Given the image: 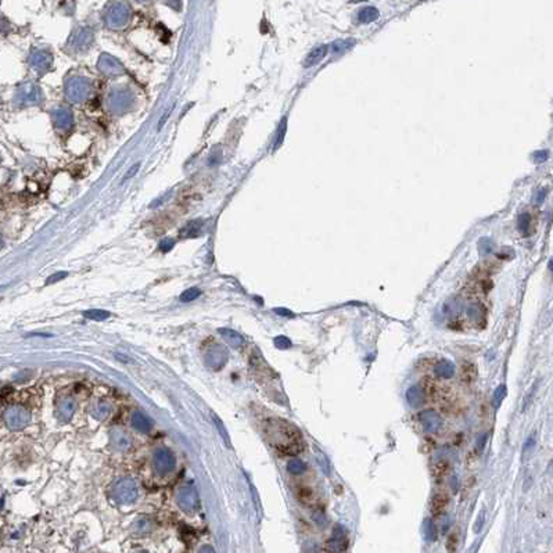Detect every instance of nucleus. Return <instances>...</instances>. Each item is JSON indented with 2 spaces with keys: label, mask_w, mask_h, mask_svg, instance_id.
<instances>
[{
  "label": "nucleus",
  "mask_w": 553,
  "mask_h": 553,
  "mask_svg": "<svg viewBox=\"0 0 553 553\" xmlns=\"http://www.w3.org/2000/svg\"><path fill=\"white\" fill-rule=\"evenodd\" d=\"M347 547H348V541H347L344 528L341 525H337L330 539L326 542V549L330 553H346Z\"/></svg>",
  "instance_id": "11"
},
{
  "label": "nucleus",
  "mask_w": 553,
  "mask_h": 553,
  "mask_svg": "<svg viewBox=\"0 0 553 553\" xmlns=\"http://www.w3.org/2000/svg\"><path fill=\"white\" fill-rule=\"evenodd\" d=\"M67 276H68V273H67V272H57V273H54V275H52V276L47 279L46 284H53V283H57V282H60V280L65 279Z\"/></svg>",
  "instance_id": "45"
},
{
  "label": "nucleus",
  "mask_w": 553,
  "mask_h": 553,
  "mask_svg": "<svg viewBox=\"0 0 553 553\" xmlns=\"http://www.w3.org/2000/svg\"><path fill=\"white\" fill-rule=\"evenodd\" d=\"M213 420H215V426H216V428H218V431L220 432V437L225 439V443L228 444V447H231V439H229V435H228V431H226L224 423H222L220 419L216 417V416H213Z\"/></svg>",
  "instance_id": "39"
},
{
  "label": "nucleus",
  "mask_w": 553,
  "mask_h": 553,
  "mask_svg": "<svg viewBox=\"0 0 553 553\" xmlns=\"http://www.w3.org/2000/svg\"><path fill=\"white\" fill-rule=\"evenodd\" d=\"M286 131H287V118L284 117L280 122V125L277 128L276 138H275V142H273V151H276L280 146H282L283 140H284V136H286Z\"/></svg>",
  "instance_id": "31"
},
{
  "label": "nucleus",
  "mask_w": 553,
  "mask_h": 553,
  "mask_svg": "<svg viewBox=\"0 0 553 553\" xmlns=\"http://www.w3.org/2000/svg\"><path fill=\"white\" fill-rule=\"evenodd\" d=\"M76 410V402L72 397H64L57 402V415L61 421H69Z\"/></svg>",
  "instance_id": "13"
},
{
  "label": "nucleus",
  "mask_w": 553,
  "mask_h": 553,
  "mask_svg": "<svg viewBox=\"0 0 553 553\" xmlns=\"http://www.w3.org/2000/svg\"><path fill=\"white\" fill-rule=\"evenodd\" d=\"M176 503L186 513H193L198 507V496L193 487L183 485L176 492Z\"/></svg>",
  "instance_id": "8"
},
{
  "label": "nucleus",
  "mask_w": 553,
  "mask_h": 553,
  "mask_svg": "<svg viewBox=\"0 0 553 553\" xmlns=\"http://www.w3.org/2000/svg\"><path fill=\"white\" fill-rule=\"evenodd\" d=\"M228 359V350L220 344L212 343L204 350V363L211 370H220L226 365Z\"/></svg>",
  "instance_id": "4"
},
{
  "label": "nucleus",
  "mask_w": 553,
  "mask_h": 553,
  "mask_svg": "<svg viewBox=\"0 0 553 553\" xmlns=\"http://www.w3.org/2000/svg\"><path fill=\"white\" fill-rule=\"evenodd\" d=\"M72 39H74L72 46L75 49H79V50H83V49L90 46V43L93 41V34L89 29H81L72 36Z\"/></svg>",
  "instance_id": "20"
},
{
  "label": "nucleus",
  "mask_w": 553,
  "mask_h": 553,
  "mask_svg": "<svg viewBox=\"0 0 553 553\" xmlns=\"http://www.w3.org/2000/svg\"><path fill=\"white\" fill-rule=\"evenodd\" d=\"M202 220H190L187 225L182 229V236L183 237H196L198 236V232L201 231Z\"/></svg>",
  "instance_id": "30"
},
{
  "label": "nucleus",
  "mask_w": 553,
  "mask_h": 553,
  "mask_svg": "<svg viewBox=\"0 0 553 553\" xmlns=\"http://www.w3.org/2000/svg\"><path fill=\"white\" fill-rule=\"evenodd\" d=\"M265 435L275 450L283 456H295L304 450V439L297 427L280 420L271 419L265 424Z\"/></svg>",
  "instance_id": "1"
},
{
  "label": "nucleus",
  "mask_w": 553,
  "mask_h": 553,
  "mask_svg": "<svg viewBox=\"0 0 553 553\" xmlns=\"http://www.w3.org/2000/svg\"><path fill=\"white\" fill-rule=\"evenodd\" d=\"M294 495L298 499V502H301L305 506H309L315 501L313 491H312L311 487H306V485H298V487H295L294 488Z\"/></svg>",
  "instance_id": "21"
},
{
  "label": "nucleus",
  "mask_w": 553,
  "mask_h": 553,
  "mask_svg": "<svg viewBox=\"0 0 553 553\" xmlns=\"http://www.w3.org/2000/svg\"><path fill=\"white\" fill-rule=\"evenodd\" d=\"M287 470L288 473H291L294 476H298V474H302V473L306 470L305 463L300 459H291V461L287 463Z\"/></svg>",
  "instance_id": "34"
},
{
  "label": "nucleus",
  "mask_w": 553,
  "mask_h": 553,
  "mask_svg": "<svg viewBox=\"0 0 553 553\" xmlns=\"http://www.w3.org/2000/svg\"><path fill=\"white\" fill-rule=\"evenodd\" d=\"M434 373L439 379H451L454 376V373H455V368H454V365L450 361H441V362H438L435 365Z\"/></svg>",
  "instance_id": "25"
},
{
  "label": "nucleus",
  "mask_w": 553,
  "mask_h": 553,
  "mask_svg": "<svg viewBox=\"0 0 553 553\" xmlns=\"http://www.w3.org/2000/svg\"><path fill=\"white\" fill-rule=\"evenodd\" d=\"M492 248H494V243H492V240L488 239V237L481 239L480 243H478V250H480V253L483 254V255L491 253V251H492Z\"/></svg>",
  "instance_id": "38"
},
{
  "label": "nucleus",
  "mask_w": 553,
  "mask_h": 553,
  "mask_svg": "<svg viewBox=\"0 0 553 553\" xmlns=\"http://www.w3.org/2000/svg\"><path fill=\"white\" fill-rule=\"evenodd\" d=\"M505 395H506V387L505 386H501V387H498L495 390V392H494V403H495V406H499L502 402V399L505 398Z\"/></svg>",
  "instance_id": "42"
},
{
  "label": "nucleus",
  "mask_w": 553,
  "mask_h": 553,
  "mask_svg": "<svg viewBox=\"0 0 553 553\" xmlns=\"http://www.w3.org/2000/svg\"><path fill=\"white\" fill-rule=\"evenodd\" d=\"M128 18H129V7L122 2L111 3L105 13V23L109 28H121L128 23Z\"/></svg>",
  "instance_id": "7"
},
{
  "label": "nucleus",
  "mask_w": 553,
  "mask_h": 553,
  "mask_svg": "<svg viewBox=\"0 0 553 553\" xmlns=\"http://www.w3.org/2000/svg\"><path fill=\"white\" fill-rule=\"evenodd\" d=\"M3 420L10 430L17 431V430H23V428L28 426L29 421H31V413L24 406L13 405V406L5 410Z\"/></svg>",
  "instance_id": "3"
},
{
  "label": "nucleus",
  "mask_w": 553,
  "mask_h": 553,
  "mask_svg": "<svg viewBox=\"0 0 553 553\" xmlns=\"http://www.w3.org/2000/svg\"><path fill=\"white\" fill-rule=\"evenodd\" d=\"M377 18H379V10L376 7H363L358 13V20L362 24L373 23Z\"/></svg>",
  "instance_id": "27"
},
{
  "label": "nucleus",
  "mask_w": 553,
  "mask_h": 553,
  "mask_svg": "<svg viewBox=\"0 0 553 553\" xmlns=\"http://www.w3.org/2000/svg\"><path fill=\"white\" fill-rule=\"evenodd\" d=\"M354 45H355V41H354V39H347V41H336L335 43L331 45V52H333V54H341V53L347 52L348 49H351Z\"/></svg>",
  "instance_id": "33"
},
{
  "label": "nucleus",
  "mask_w": 553,
  "mask_h": 553,
  "mask_svg": "<svg viewBox=\"0 0 553 553\" xmlns=\"http://www.w3.org/2000/svg\"><path fill=\"white\" fill-rule=\"evenodd\" d=\"M424 535L427 541H434L435 539V527L431 523V520L424 521Z\"/></svg>",
  "instance_id": "40"
},
{
  "label": "nucleus",
  "mask_w": 553,
  "mask_h": 553,
  "mask_svg": "<svg viewBox=\"0 0 553 553\" xmlns=\"http://www.w3.org/2000/svg\"><path fill=\"white\" fill-rule=\"evenodd\" d=\"M543 197H545V190L541 189V190L538 191V194H536V204H541L543 201Z\"/></svg>",
  "instance_id": "51"
},
{
  "label": "nucleus",
  "mask_w": 553,
  "mask_h": 553,
  "mask_svg": "<svg viewBox=\"0 0 553 553\" xmlns=\"http://www.w3.org/2000/svg\"><path fill=\"white\" fill-rule=\"evenodd\" d=\"M98 69L103 72L104 75L117 76L121 75L125 72V69L122 67V64L117 60L116 57L109 56L107 53H103L98 58Z\"/></svg>",
  "instance_id": "10"
},
{
  "label": "nucleus",
  "mask_w": 553,
  "mask_h": 553,
  "mask_svg": "<svg viewBox=\"0 0 553 553\" xmlns=\"http://www.w3.org/2000/svg\"><path fill=\"white\" fill-rule=\"evenodd\" d=\"M448 503H450V498H448L447 494H443V492L435 494V495L432 496L431 505H430L432 516H434V517H438V516L444 514L445 510H447V507H448Z\"/></svg>",
  "instance_id": "18"
},
{
  "label": "nucleus",
  "mask_w": 553,
  "mask_h": 553,
  "mask_svg": "<svg viewBox=\"0 0 553 553\" xmlns=\"http://www.w3.org/2000/svg\"><path fill=\"white\" fill-rule=\"evenodd\" d=\"M477 368L472 362H463L461 366V380L465 384H472L477 379Z\"/></svg>",
  "instance_id": "22"
},
{
  "label": "nucleus",
  "mask_w": 553,
  "mask_h": 553,
  "mask_svg": "<svg viewBox=\"0 0 553 553\" xmlns=\"http://www.w3.org/2000/svg\"><path fill=\"white\" fill-rule=\"evenodd\" d=\"M3 246V240H2V237H0V247Z\"/></svg>",
  "instance_id": "52"
},
{
  "label": "nucleus",
  "mask_w": 553,
  "mask_h": 553,
  "mask_svg": "<svg viewBox=\"0 0 553 553\" xmlns=\"http://www.w3.org/2000/svg\"><path fill=\"white\" fill-rule=\"evenodd\" d=\"M219 335L222 336V339L225 340V343L232 348H240L244 343V339L242 337V335H239L237 331L232 330V328H219L218 330Z\"/></svg>",
  "instance_id": "19"
},
{
  "label": "nucleus",
  "mask_w": 553,
  "mask_h": 553,
  "mask_svg": "<svg viewBox=\"0 0 553 553\" xmlns=\"http://www.w3.org/2000/svg\"><path fill=\"white\" fill-rule=\"evenodd\" d=\"M200 295H201V290H200V288L190 287V288H187V290H184L183 293L180 294V301H182V302H191V301H194L196 298H198Z\"/></svg>",
  "instance_id": "35"
},
{
  "label": "nucleus",
  "mask_w": 553,
  "mask_h": 553,
  "mask_svg": "<svg viewBox=\"0 0 553 553\" xmlns=\"http://www.w3.org/2000/svg\"><path fill=\"white\" fill-rule=\"evenodd\" d=\"M83 316L86 317V319H90V320L101 322V320L108 319L109 312L104 311V309H89V311L83 312Z\"/></svg>",
  "instance_id": "32"
},
{
  "label": "nucleus",
  "mask_w": 553,
  "mask_h": 553,
  "mask_svg": "<svg viewBox=\"0 0 553 553\" xmlns=\"http://www.w3.org/2000/svg\"><path fill=\"white\" fill-rule=\"evenodd\" d=\"M153 467L160 476L168 474L173 470L175 467V455L173 452L167 447H160L153 452Z\"/></svg>",
  "instance_id": "5"
},
{
  "label": "nucleus",
  "mask_w": 553,
  "mask_h": 553,
  "mask_svg": "<svg viewBox=\"0 0 553 553\" xmlns=\"http://www.w3.org/2000/svg\"><path fill=\"white\" fill-rule=\"evenodd\" d=\"M420 390L424 394V397L428 398H435L438 395V392H439V388L437 387V384L430 377H424L420 381Z\"/></svg>",
  "instance_id": "28"
},
{
  "label": "nucleus",
  "mask_w": 553,
  "mask_h": 553,
  "mask_svg": "<svg viewBox=\"0 0 553 553\" xmlns=\"http://www.w3.org/2000/svg\"><path fill=\"white\" fill-rule=\"evenodd\" d=\"M198 553H215V550H213L212 546H209V545H204V546L200 547Z\"/></svg>",
  "instance_id": "49"
},
{
  "label": "nucleus",
  "mask_w": 553,
  "mask_h": 553,
  "mask_svg": "<svg viewBox=\"0 0 553 553\" xmlns=\"http://www.w3.org/2000/svg\"><path fill=\"white\" fill-rule=\"evenodd\" d=\"M52 56L49 53L45 52H36L34 53V56L31 57V63L34 65L35 68L41 69V71H46V69L50 68L52 65Z\"/></svg>",
  "instance_id": "24"
},
{
  "label": "nucleus",
  "mask_w": 553,
  "mask_h": 553,
  "mask_svg": "<svg viewBox=\"0 0 553 553\" xmlns=\"http://www.w3.org/2000/svg\"><path fill=\"white\" fill-rule=\"evenodd\" d=\"M327 50H328L327 45H322V46L315 47V49H313V50L306 56L305 61H304V67L309 68V67H312V65H315V64L319 63V61H322L323 58H324V56L327 54Z\"/></svg>",
  "instance_id": "23"
},
{
  "label": "nucleus",
  "mask_w": 553,
  "mask_h": 553,
  "mask_svg": "<svg viewBox=\"0 0 553 553\" xmlns=\"http://www.w3.org/2000/svg\"><path fill=\"white\" fill-rule=\"evenodd\" d=\"M53 120H54L56 127L60 128V129H69L72 127L74 117H72V113L68 108L60 107V108H56L53 111Z\"/></svg>",
  "instance_id": "17"
},
{
  "label": "nucleus",
  "mask_w": 553,
  "mask_h": 553,
  "mask_svg": "<svg viewBox=\"0 0 553 553\" xmlns=\"http://www.w3.org/2000/svg\"><path fill=\"white\" fill-rule=\"evenodd\" d=\"M139 490L135 480L131 477H124L117 481L113 488V496L121 505H131L138 499Z\"/></svg>",
  "instance_id": "2"
},
{
  "label": "nucleus",
  "mask_w": 553,
  "mask_h": 553,
  "mask_svg": "<svg viewBox=\"0 0 553 553\" xmlns=\"http://www.w3.org/2000/svg\"><path fill=\"white\" fill-rule=\"evenodd\" d=\"M419 419H420L421 424H423V428L427 432H430V434L437 432L441 428V426H443L441 416L438 415L437 412H434V410H424V412H421Z\"/></svg>",
  "instance_id": "12"
},
{
  "label": "nucleus",
  "mask_w": 553,
  "mask_h": 553,
  "mask_svg": "<svg viewBox=\"0 0 553 553\" xmlns=\"http://www.w3.org/2000/svg\"><path fill=\"white\" fill-rule=\"evenodd\" d=\"M530 226H531V215L528 212H523L520 215L519 218V231L524 235V236H528L530 233Z\"/></svg>",
  "instance_id": "36"
},
{
  "label": "nucleus",
  "mask_w": 553,
  "mask_h": 553,
  "mask_svg": "<svg viewBox=\"0 0 553 553\" xmlns=\"http://www.w3.org/2000/svg\"><path fill=\"white\" fill-rule=\"evenodd\" d=\"M89 412H90V415H92L94 419H97V420H105V419L111 415V412H113V406H111V403H109L108 401H105V399H98V401H96V402H93L92 405H90Z\"/></svg>",
  "instance_id": "14"
},
{
  "label": "nucleus",
  "mask_w": 553,
  "mask_h": 553,
  "mask_svg": "<svg viewBox=\"0 0 553 553\" xmlns=\"http://www.w3.org/2000/svg\"><path fill=\"white\" fill-rule=\"evenodd\" d=\"M131 423L135 430H138L139 432H143V434H147L150 432L151 427H153V423L149 419V416L140 412V410H135L132 415H131Z\"/></svg>",
  "instance_id": "16"
},
{
  "label": "nucleus",
  "mask_w": 553,
  "mask_h": 553,
  "mask_svg": "<svg viewBox=\"0 0 553 553\" xmlns=\"http://www.w3.org/2000/svg\"><path fill=\"white\" fill-rule=\"evenodd\" d=\"M139 168H140V164H139V162H138V164H135V165H133V167L131 168V169H129L127 173H125V178H124V180H122V182H125V180H128V179L133 178V176L136 175V172L139 171Z\"/></svg>",
  "instance_id": "46"
},
{
  "label": "nucleus",
  "mask_w": 553,
  "mask_h": 553,
  "mask_svg": "<svg viewBox=\"0 0 553 553\" xmlns=\"http://www.w3.org/2000/svg\"><path fill=\"white\" fill-rule=\"evenodd\" d=\"M173 246H175V242H173L172 239H164V240L160 242V250H161L162 253H169L173 248Z\"/></svg>",
  "instance_id": "44"
},
{
  "label": "nucleus",
  "mask_w": 553,
  "mask_h": 553,
  "mask_svg": "<svg viewBox=\"0 0 553 553\" xmlns=\"http://www.w3.org/2000/svg\"><path fill=\"white\" fill-rule=\"evenodd\" d=\"M458 545H459V531H452L447 539V552L448 553H455L456 549H458Z\"/></svg>",
  "instance_id": "37"
},
{
  "label": "nucleus",
  "mask_w": 553,
  "mask_h": 553,
  "mask_svg": "<svg viewBox=\"0 0 553 553\" xmlns=\"http://www.w3.org/2000/svg\"><path fill=\"white\" fill-rule=\"evenodd\" d=\"M275 346H276L277 348H282V350H284V348H290V347H291V341L288 340L287 337H284V336H279V337L275 339Z\"/></svg>",
  "instance_id": "43"
},
{
  "label": "nucleus",
  "mask_w": 553,
  "mask_h": 553,
  "mask_svg": "<svg viewBox=\"0 0 553 553\" xmlns=\"http://www.w3.org/2000/svg\"><path fill=\"white\" fill-rule=\"evenodd\" d=\"M90 90H92V85L85 78H71L65 85V96L74 103H79L82 100H85L89 96Z\"/></svg>",
  "instance_id": "6"
},
{
  "label": "nucleus",
  "mask_w": 553,
  "mask_h": 553,
  "mask_svg": "<svg viewBox=\"0 0 553 553\" xmlns=\"http://www.w3.org/2000/svg\"><path fill=\"white\" fill-rule=\"evenodd\" d=\"M220 161H222V151L218 150V149H213V150L211 151L209 157H208V164H209L211 167H215V165L220 164Z\"/></svg>",
  "instance_id": "41"
},
{
  "label": "nucleus",
  "mask_w": 553,
  "mask_h": 553,
  "mask_svg": "<svg viewBox=\"0 0 553 553\" xmlns=\"http://www.w3.org/2000/svg\"><path fill=\"white\" fill-rule=\"evenodd\" d=\"M111 444L114 445V448L118 451H128L132 447V438L128 435L127 432L120 428L111 430Z\"/></svg>",
  "instance_id": "15"
},
{
  "label": "nucleus",
  "mask_w": 553,
  "mask_h": 553,
  "mask_svg": "<svg viewBox=\"0 0 553 553\" xmlns=\"http://www.w3.org/2000/svg\"><path fill=\"white\" fill-rule=\"evenodd\" d=\"M275 312L279 315H283V316H291V312L287 311V309H283V308H277V309H275Z\"/></svg>",
  "instance_id": "50"
},
{
  "label": "nucleus",
  "mask_w": 553,
  "mask_h": 553,
  "mask_svg": "<svg viewBox=\"0 0 553 553\" xmlns=\"http://www.w3.org/2000/svg\"><path fill=\"white\" fill-rule=\"evenodd\" d=\"M133 101L132 94L127 89H116L109 94L108 105L114 113H122L131 107Z\"/></svg>",
  "instance_id": "9"
},
{
  "label": "nucleus",
  "mask_w": 553,
  "mask_h": 553,
  "mask_svg": "<svg viewBox=\"0 0 553 553\" xmlns=\"http://www.w3.org/2000/svg\"><path fill=\"white\" fill-rule=\"evenodd\" d=\"M451 472V465H450V462L447 461V459H441V461H438L434 466H432V474H434V477H435V480L437 481H441L443 478H445L448 474H450Z\"/></svg>",
  "instance_id": "26"
},
{
  "label": "nucleus",
  "mask_w": 553,
  "mask_h": 553,
  "mask_svg": "<svg viewBox=\"0 0 553 553\" xmlns=\"http://www.w3.org/2000/svg\"><path fill=\"white\" fill-rule=\"evenodd\" d=\"M547 158V151H536V153H534V160H535L536 162H543Z\"/></svg>",
  "instance_id": "47"
},
{
  "label": "nucleus",
  "mask_w": 553,
  "mask_h": 553,
  "mask_svg": "<svg viewBox=\"0 0 553 553\" xmlns=\"http://www.w3.org/2000/svg\"><path fill=\"white\" fill-rule=\"evenodd\" d=\"M169 114H171V108H168L167 111H165V114H164V117H161V120H160V122H158V127H157V128H158V131H160V129H161V128L164 127V125H165V122H167V120H168V117H169Z\"/></svg>",
  "instance_id": "48"
},
{
  "label": "nucleus",
  "mask_w": 553,
  "mask_h": 553,
  "mask_svg": "<svg viewBox=\"0 0 553 553\" xmlns=\"http://www.w3.org/2000/svg\"><path fill=\"white\" fill-rule=\"evenodd\" d=\"M406 398H408V401H409L410 405H412V406H415V408L420 406L421 403L424 402V394L421 392L420 387H417V386L410 387L409 390H408V392H406Z\"/></svg>",
  "instance_id": "29"
}]
</instances>
